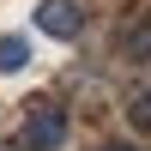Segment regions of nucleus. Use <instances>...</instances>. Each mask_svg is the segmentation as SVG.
I'll return each instance as SVG.
<instances>
[{
	"instance_id": "f257e3e1",
	"label": "nucleus",
	"mask_w": 151,
	"mask_h": 151,
	"mask_svg": "<svg viewBox=\"0 0 151 151\" xmlns=\"http://www.w3.org/2000/svg\"><path fill=\"white\" fill-rule=\"evenodd\" d=\"M18 145H24V151H60V145H67V109H55V103H36L30 115H24Z\"/></svg>"
},
{
	"instance_id": "f03ea898",
	"label": "nucleus",
	"mask_w": 151,
	"mask_h": 151,
	"mask_svg": "<svg viewBox=\"0 0 151 151\" xmlns=\"http://www.w3.org/2000/svg\"><path fill=\"white\" fill-rule=\"evenodd\" d=\"M36 30L55 36V42H73V36L85 30V6L79 0H42V6H36Z\"/></svg>"
},
{
	"instance_id": "7ed1b4c3",
	"label": "nucleus",
	"mask_w": 151,
	"mask_h": 151,
	"mask_svg": "<svg viewBox=\"0 0 151 151\" xmlns=\"http://www.w3.org/2000/svg\"><path fill=\"white\" fill-rule=\"evenodd\" d=\"M121 48H127L133 60H151V12H145L139 24H127V36H121Z\"/></svg>"
},
{
	"instance_id": "20e7f679",
	"label": "nucleus",
	"mask_w": 151,
	"mask_h": 151,
	"mask_svg": "<svg viewBox=\"0 0 151 151\" xmlns=\"http://www.w3.org/2000/svg\"><path fill=\"white\" fill-rule=\"evenodd\" d=\"M24 60H30V42L24 36H0V73H24Z\"/></svg>"
},
{
	"instance_id": "39448f33",
	"label": "nucleus",
	"mask_w": 151,
	"mask_h": 151,
	"mask_svg": "<svg viewBox=\"0 0 151 151\" xmlns=\"http://www.w3.org/2000/svg\"><path fill=\"white\" fill-rule=\"evenodd\" d=\"M127 121H133V133H151V91H139L127 103Z\"/></svg>"
},
{
	"instance_id": "423d86ee",
	"label": "nucleus",
	"mask_w": 151,
	"mask_h": 151,
	"mask_svg": "<svg viewBox=\"0 0 151 151\" xmlns=\"http://www.w3.org/2000/svg\"><path fill=\"white\" fill-rule=\"evenodd\" d=\"M103 151H133V145H103Z\"/></svg>"
}]
</instances>
